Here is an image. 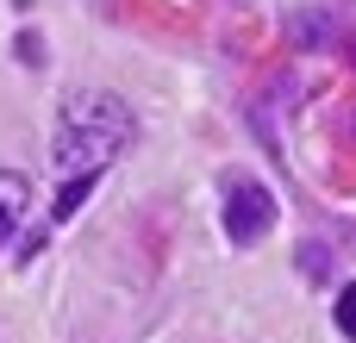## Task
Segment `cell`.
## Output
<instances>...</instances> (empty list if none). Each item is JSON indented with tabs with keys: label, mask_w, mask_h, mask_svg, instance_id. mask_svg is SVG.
<instances>
[{
	"label": "cell",
	"mask_w": 356,
	"mask_h": 343,
	"mask_svg": "<svg viewBox=\"0 0 356 343\" xmlns=\"http://www.w3.org/2000/svg\"><path fill=\"white\" fill-rule=\"evenodd\" d=\"M131 137H138V119L119 94H69V106L56 119V169L100 175Z\"/></svg>",
	"instance_id": "1"
},
{
	"label": "cell",
	"mask_w": 356,
	"mask_h": 343,
	"mask_svg": "<svg viewBox=\"0 0 356 343\" xmlns=\"http://www.w3.org/2000/svg\"><path fill=\"white\" fill-rule=\"evenodd\" d=\"M269 225H275V194H269L263 181L232 175V181H225V237H232V244H257Z\"/></svg>",
	"instance_id": "2"
},
{
	"label": "cell",
	"mask_w": 356,
	"mask_h": 343,
	"mask_svg": "<svg viewBox=\"0 0 356 343\" xmlns=\"http://www.w3.org/2000/svg\"><path fill=\"white\" fill-rule=\"evenodd\" d=\"M25 206H31V181H25L19 169H0V250H6V237L19 231Z\"/></svg>",
	"instance_id": "3"
},
{
	"label": "cell",
	"mask_w": 356,
	"mask_h": 343,
	"mask_svg": "<svg viewBox=\"0 0 356 343\" xmlns=\"http://www.w3.org/2000/svg\"><path fill=\"white\" fill-rule=\"evenodd\" d=\"M94 181H100V175H69V181H63V194H56V206H50V212H56V219H75V206H81V200H88V194H94Z\"/></svg>",
	"instance_id": "4"
},
{
	"label": "cell",
	"mask_w": 356,
	"mask_h": 343,
	"mask_svg": "<svg viewBox=\"0 0 356 343\" xmlns=\"http://www.w3.org/2000/svg\"><path fill=\"white\" fill-rule=\"evenodd\" d=\"M338 331H344V337H356V287H344V294H338Z\"/></svg>",
	"instance_id": "5"
}]
</instances>
